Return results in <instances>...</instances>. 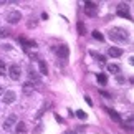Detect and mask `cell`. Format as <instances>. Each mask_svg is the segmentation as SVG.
Masks as SVG:
<instances>
[{
    "mask_svg": "<svg viewBox=\"0 0 134 134\" xmlns=\"http://www.w3.org/2000/svg\"><path fill=\"white\" fill-rule=\"evenodd\" d=\"M20 20H22V13H20V12H10V13L7 15V22L12 23V25L18 23Z\"/></svg>",
    "mask_w": 134,
    "mask_h": 134,
    "instance_id": "obj_4",
    "label": "cell"
},
{
    "mask_svg": "<svg viewBox=\"0 0 134 134\" xmlns=\"http://www.w3.org/2000/svg\"><path fill=\"white\" fill-rule=\"evenodd\" d=\"M56 53H58V56H60L61 60H66V58H68V55H70V48L66 45H60V48H58Z\"/></svg>",
    "mask_w": 134,
    "mask_h": 134,
    "instance_id": "obj_7",
    "label": "cell"
},
{
    "mask_svg": "<svg viewBox=\"0 0 134 134\" xmlns=\"http://www.w3.org/2000/svg\"><path fill=\"white\" fill-rule=\"evenodd\" d=\"M42 131H43V124H38V127H37V129H35L33 132H35V134H40Z\"/></svg>",
    "mask_w": 134,
    "mask_h": 134,
    "instance_id": "obj_28",
    "label": "cell"
},
{
    "mask_svg": "<svg viewBox=\"0 0 134 134\" xmlns=\"http://www.w3.org/2000/svg\"><path fill=\"white\" fill-rule=\"evenodd\" d=\"M10 32H8V30L7 28H0V37H5V35H8Z\"/></svg>",
    "mask_w": 134,
    "mask_h": 134,
    "instance_id": "obj_27",
    "label": "cell"
},
{
    "mask_svg": "<svg viewBox=\"0 0 134 134\" xmlns=\"http://www.w3.org/2000/svg\"><path fill=\"white\" fill-rule=\"evenodd\" d=\"M85 8H93V10H96V3H94V2H86V3H85Z\"/></svg>",
    "mask_w": 134,
    "mask_h": 134,
    "instance_id": "obj_23",
    "label": "cell"
},
{
    "mask_svg": "<svg viewBox=\"0 0 134 134\" xmlns=\"http://www.w3.org/2000/svg\"><path fill=\"white\" fill-rule=\"evenodd\" d=\"M15 132H17V134H25V132H27V124H25L23 121L17 122V124H15Z\"/></svg>",
    "mask_w": 134,
    "mask_h": 134,
    "instance_id": "obj_11",
    "label": "cell"
},
{
    "mask_svg": "<svg viewBox=\"0 0 134 134\" xmlns=\"http://www.w3.org/2000/svg\"><path fill=\"white\" fill-rule=\"evenodd\" d=\"M85 99H86V103H88L90 106H93V101H91V98H90V96H85Z\"/></svg>",
    "mask_w": 134,
    "mask_h": 134,
    "instance_id": "obj_29",
    "label": "cell"
},
{
    "mask_svg": "<svg viewBox=\"0 0 134 134\" xmlns=\"http://www.w3.org/2000/svg\"><path fill=\"white\" fill-rule=\"evenodd\" d=\"M108 113H109V116H111V119L113 121H116V122H121V116L118 114L116 111H113V109H106Z\"/></svg>",
    "mask_w": 134,
    "mask_h": 134,
    "instance_id": "obj_15",
    "label": "cell"
},
{
    "mask_svg": "<svg viewBox=\"0 0 134 134\" xmlns=\"http://www.w3.org/2000/svg\"><path fill=\"white\" fill-rule=\"evenodd\" d=\"M18 43L23 45L25 48H33V46H37V42H33V40H27V38H18Z\"/></svg>",
    "mask_w": 134,
    "mask_h": 134,
    "instance_id": "obj_9",
    "label": "cell"
},
{
    "mask_svg": "<svg viewBox=\"0 0 134 134\" xmlns=\"http://www.w3.org/2000/svg\"><path fill=\"white\" fill-rule=\"evenodd\" d=\"M3 75H7V66H5V63L0 60V76H3Z\"/></svg>",
    "mask_w": 134,
    "mask_h": 134,
    "instance_id": "obj_19",
    "label": "cell"
},
{
    "mask_svg": "<svg viewBox=\"0 0 134 134\" xmlns=\"http://www.w3.org/2000/svg\"><path fill=\"white\" fill-rule=\"evenodd\" d=\"M33 90H35V86H33V83L32 81H27V83H23V86H22V91H23V94H32L33 93Z\"/></svg>",
    "mask_w": 134,
    "mask_h": 134,
    "instance_id": "obj_8",
    "label": "cell"
},
{
    "mask_svg": "<svg viewBox=\"0 0 134 134\" xmlns=\"http://www.w3.org/2000/svg\"><path fill=\"white\" fill-rule=\"evenodd\" d=\"M3 94V88H2V86H0V96H2Z\"/></svg>",
    "mask_w": 134,
    "mask_h": 134,
    "instance_id": "obj_32",
    "label": "cell"
},
{
    "mask_svg": "<svg viewBox=\"0 0 134 134\" xmlns=\"http://www.w3.org/2000/svg\"><path fill=\"white\" fill-rule=\"evenodd\" d=\"M108 71H109V73H113V75H118V73L121 71V68H119V65L109 63V65H108Z\"/></svg>",
    "mask_w": 134,
    "mask_h": 134,
    "instance_id": "obj_12",
    "label": "cell"
},
{
    "mask_svg": "<svg viewBox=\"0 0 134 134\" xmlns=\"http://www.w3.org/2000/svg\"><path fill=\"white\" fill-rule=\"evenodd\" d=\"M53 118H55V121H56V122H60V124H63V122H65V119H63V118H61L60 114H56V113L53 114Z\"/></svg>",
    "mask_w": 134,
    "mask_h": 134,
    "instance_id": "obj_22",
    "label": "cell"
},
{
    "mask_svg": "<svg viewBox=\"0 0 134 134\" xmlns=\"http://www.w3.org/2000/svg\"><path fill=\"white\" fill-rule=\"evenodd\" d=\"M118 15L119 17H122V18H127V20H131V13L127 12V7L124 3H121L119 7H118Z\"/></svg>",
    "mask_w": 134,
    "mask_h": 134,
    "instance_id": "obj_6",
    "label": "cell"
},
{
    "mask_svg": "<svg viewBox=\"0 0 134 134\" xmlns=\"http://www.w3.org/2000/svg\"><path fill=\"white\" fill-rule=\"evenodd\" d=\"M76 30H78L80 35H86V25H85V22H78V23H76Z\"/></svg>",
    "mask_w": 134,
    "mask_h": 134,
    "instance_id": "obj_13",
    "label": "cell"
},
{
    "mask_svg": "<svg viewBox=\"0 0 134 134\" xmlns=\"http://www.w3.org/2000/svg\"><path fill=\"white\" fill-rule=\"evenodd\" d=\"M98 81H99L101 85H106V83H108V76H106V75H103V73H101V75H98Z\"/></svg>",
    "mask_w": 134,
    "mask_h": 134,
    "instance_id": "obj_17",
    "label": "cell"
},
{
    "mask_svg": "<svg viewBox=\"0 0 134 134\" xmlns=\"http://www.w3.org/2000/svg\"><path fill=\"white\" fill-rule=\"evenodd\" d=\"M109 38L113 42H126V40L129 38V33H127V30H124V28L114 27L109 32Z\"/></svg>",
    "mask_w": 134,
    "mask_h": 134,
    "instance_id": "obj_1",
    "label": "cell"
},
{
    "mask_svg": "<svg viewBox=\"0 0 134 134\" xmlns=\"http://www.w3.org/2000/svg\"><path fill=\"white\" fill-rule=\"evenodd\" d=\"M8 75H10V78H12V80L18 81L20 76H22V68H20L18 65H10L8 66Z\"/></svg>",
    "mask_w": 134,
    "mask_h": 134,
    "instance_id": "obj_2",
    "label": "cell"
},
{
    "mask_svg": "<svg viewBox=\"0 0 134 134\" xmlns=\"http://www.w3.org/2000/svg\"><path fill=\"white\" fill-rule=\"evenodd\" d=\"M35 25H37V20L33 18V20H30V22L27 23V27H28V28H32V27H35Z\"/></svg>",
    "mask_w": 134,
    "mask_h": 134,
    "instance_id": "obj_26",
    "label": "cell"
},
{
    "mask_svg": "<svg viewBox=\"0 0 134 134\" xmlns=\"http://www.w3.org/2000/svg\"><path fill=\"white\" fill-rule=\"evenodd\" d=\"M76 116H78L80 119H86V116H88V114H86L83 109H78V111H76Z\"/></svg>",
    "mask_w": 134,
    "mask_h": 134,
    "instance_id": "obj_20",
    "label": "cell"
},
{
    "mask_svg": "<svg viewBox=\"0 0 134 134\" xmlns=\"http://www.w3.org/2000/svg\"><path fill=\"white\" fill-rule=\"evenodd\" d=\"M122 127H127V129H132V118H129V119H127V122Z\"/></svg>",
    "mask_w": 134,
    "mask_h": 134,
    "instance_id": "obj_24",
    "label": "cell"
},
{
    "mask_svg": "<svg viewBox=\"0 0 134 134\" xmlns=\"http://www.w3.org/2000/svg\"><path fill=\"white\" fill-rule=\"evenodd\" d=\"M30 80H33V81H38V75L35 73V71H30Z\"/></svg>",
    "mask_w": 134,
    "mask_h": 134,
    "instance_id": "obj_25",
    "label": "cell"
},
{
    "mask_svg": "<svg viewBox=\"0 0 134 134\" xmlns=\"http://www.w3.org/2000/svg\"><path fill=\"white\" fill-rule=\"evenodd\" d=\"M91 55H93V56H96V60L99 61V63H106V56H103V55H98V53H94V51H91Z\"/></svg>",
    "mask_w": 134,
    "mask_h": 134,
    "instance_id": "obj_16",
    "label": "cell"
},
{
    "mask_svg": "<svg viewBox=\"0 0 134 134\" xmlns=\"http://www.w3.org/2000/svg\"><path fill=\"white\" fill-rule=\"evenodd\" d=\"M93 38H94V40H99V42H103V40H104V37H103V35L98 32V30H94V32H93Z\"/></svg>",
    "mask_w": 134,
    "mask_h": 134,
    "instance_id": "obj_18",
    "label": "cell"
},
{
    "mask_svg": "<svg viewBox=\"0 0 134 134\" xmlns=\"http://www.w3.org/2000/svg\"><path fill=\"white\" fill-rule=\"evenodd\" d=\"M17 122H18V121H17V116H15V114H10L7 119L3 121V129H5V131H10L15 124H17Z\"/></svg>",
    "mask_w": 134,
    "mask_h": 134,
    "instance_id": "obj_3",
    "label": "cell"
},
{
    "mask_svg": "<svg viewBox=\"0 0 134 134\" xmlns=\"http://www.w3.org/2000/svg\"><path fill=\"white\" fill-rule=\"evenodd\" d=\"M99 94H103V96H106V98H111V94H109V93H106V91H99Z\"/></svg>",
    "mask_w": 134,
    "mask_h": 134,
    "instance_id": "obj_30",
    "label": "cell"
},
{
    "mask_svg": "<svg viewBox=\"0 0 134 134\" xmlns=\"http://www.w3.org/2000/svg\"><path fill=\"white\" fill-rule=\"evenodd\" d=\"M108 55L113 56V58H118V56L122 55V50H121V48H116V46H111V48L108 50Z\"/></svg>",
    "mask_w": 134,
    "mask_h": 134,
    "instance_id": "obj_10",
    "label": "cell"
},
{
    "mask_svg": "<svg viewBox=\"0 0 134 134\" xmlns=\"http://www.w3.org/2000/svg\"><path fill=\"white\" fill-rule=\"evenodd\" d=\"M2 48H3V50H10L12 46H10V45H2Z\"/></svg>",
    "mask_w": 134,
    "mask_h": 134,
    "instance_id": "obj_31",
    "label": "cell"
},
{
    "mask_svg": "<svg viewBox=\"0 0 134 134\" xmlns=\"http://www.w3.org/2000/svg\"><path fill=\"white\" fill-rule=\"evenodd\" d=\"M17 99V94L13 91H5L3 93V103L5 104H12V103Z\"/></svg>",
    "mask_w": 134,
    "mask_h": 134,
    "instance_id": "obj_5",
    "label": "cell"
},
{
    "mask_svg": "<svg viewBox=\"0 0 134 134\" xmlns=\"http://www.w3.org/2000/svg\"><path fill=\"white\" fill-rule=\"evenodd\" d=\"M85 12H86V15H90V17H96V10H93V8H85Z\"/></svg>",
    "mask_w": 134,
    "mask_h": 134,
    "instance_id": "obj_21",
    "label": "cell"
},
{
    "mask_svg": "<svg viewBox=\"0 0 134 134\" xmlns=\"http://www.w3.org/2000/svg\"><path fill=\"white\" fill-rule=\"evenodd\" d=\"M38 66H40V73H42V75H48V66H46V63L43 60L38 61Z\"/></svg>",
    "mask_w": 134,
    "mask_h": 134,
    "instance_id": "obj_14",
    "label": "cell"
}]
</instances>
